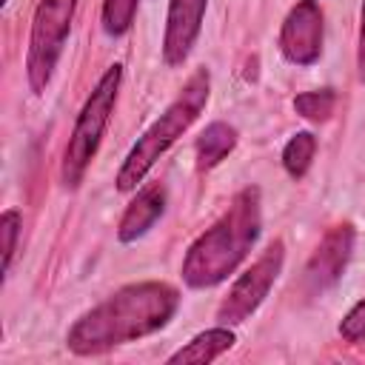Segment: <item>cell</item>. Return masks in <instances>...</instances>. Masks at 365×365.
<instances>
[{"label": "cell", "mask_w": 365, "mask_h": 365, "mask_svg": "<svg viewBox=\"0 0 365 365\" xmlns=\"http://www.w3.org/2000/svg\"><path fill=\"white\" fill-rule=\"evenodd\" d=\"M177 302H180L177 291L165 282L125 285L117 294H111L106 302L83 314L71 325L66 342L80 356L111 351L117 345H125L131 339H140L163 328L174 317Z\"/></svg>", "instance_id": "obj_1"}, {"label": "cell", "mask_w": 365, "mask_h": 365, "mask_svg": "<svg viewBox=\"0 0 365 365\" xmlns=\"http://www.w3.org/2000/svg\"><path fill=\"white\" fill-rule=\"evenodd\" d=\"M259 237V191L242 188L228 211L188 248L182 279L191 288H211L222 282L251 251Z\"/></svg>", "instance_id": "obj_2"}, {"label": "cell", "mask_w": 365, "mask_h": 365, "mask_svg": "<svg viewBox=\"0 0 365 365\" xmlns=\"http://www.w3.org/2000/svg\"><path fill=\"white\" fill-rule=\"evenodd\" d=\"M208 91H211V77L205 68L194 71L188 77V83L182 86V91L177 94V100L148 125V131L134 143V148L128 151L120 174H117V188L120 191H131L137 188V182H143V177L151 171V165L174 145V140L188 131V125L200 117V111L208 103Z\"/></svg>", "instance_id": "obj_3"}, {"label": "cell", "mask_w": 365, "mask_h": 365, "mask_svg": "<svg viewBox=\"0 0 365 365\" xmlns=\"http://www.w3.org/2000/svg\"><path fill=\"white\" fill-rule=\"evenodd\" d=\"M117 88H120V66H111L100 83L94 86L91 97L86 100L77 123H74V131L68 137V145H66V154H63V182L68 188H77L88 163L94 160L97 148H100V140H103V131L111 120V111H114V103H117Z\"/></svg>", "instance_id": "obj_4"}, {"label": "cell", "mask_w": 365, "mask_h": 365, "mask_svg": "<svg viewBox=\"0 0 365 365\" xmlns=\"http://www.w3.org/2000/svg\"><path fill=\"white\" fill-rule=\"evenodd\" d=\"M74 6L77 0H40L37 3L34 20H31V37H29V57H26L29 86L34 94H43L54 74V66L63 54V46L71 29Z\"/></svg>", "instance_id": "obj_5"}, {"label": "cell", "mask_w": 365, "mask_h": 365, "mask_svg": "<svg viewBox=\"0 0 365 365\" xmlns=\"http://www.w3.org/2000/svg\"><path fill=\"white\" fill-rule=\"evenodd\" d=\"M282 251L285 248H282L279 240L271 242L265 248V254L234 282V288L228 291V297L222 299V305L217 311V319L222 325H237L259 308V302L268 297V288L274 285V279L282 271V257H285Z\"/></svg>", "instance_id": "obj_6"}, {"label": "cell", "mask_w": 365, "mask_h": 365, "mask_svg": "<svg viewBox=\"0 0 365 365\" xmlns=\"http://www.w3.org/2000/svg\"><path fill=\"white\" fill-rule=\"evenodd\" d=\"M279 48L288 63L311 66L322 51V11L314 0H299L279 31Z\"/></svg>", "instance_id": "obj_7"}, {"label": "cell", "mask_w": 365, "mask_h": 365, "mask_svg": "<svg viewBox=\"0 0 365 365\" xmlns=\"http://www.w3.org/2000/svg\"><path fill=\"white\" fill-rule=\"evenodd\" d=\"M351 248H354V231L351 225H336L325 234V240L319 242V248L314 251V257L308 259V268H305V291L308 294H322L325 288H331L339 274L345 271V262L351 257Z\"/></svg>", "instance_id": "obj_8"}, {"label": "cell", "mask_w": 365, "mask_h": 365, "mask_svg": "<svg viewBox=\"0 0 365 365\" xmlns=\"http://www.w3.org/2000/svg\"><path fill=\"white\" fill-rule=\"evenodd\" d=\"M208 0H171L168 3V17H165V37H163V57L168 66H180L202 26Z\"/></svg>", "instance_id": "obj_9"}, {"label": "cell", "mask_w": 365, "mask_h": 365, "mask_svg": "<svg viewBox=\"0 0 365 365\" xmlns=\"http://www.w3.org/2000/svg\"><path fill=\"white\" fill-rule=\"evenodd\" d=\"M163 208H165V191H163V185H145V188L131 200V205L125 208V214H123V220H120L117 237H120L123 242H131V240L143 237V234L154 225V220L163 214Z\"/></svg>", "instance_id": "obj_10"}, {"label": "cell", "mask_w": 365, "mask_h": 365, "mask_svg": "<svg viewBox=\"0 0 365 365\" xmlns=\"http://www.w3.org/2000/svg\"><path fill=\"white\" fill-rule=\"evenodd\" d=\"M234 345V334L228 328H211L205 334H197L185 348H180L177 354L168 356L171 365L177 362H211L220 354H225Z\"/></svg>", "instance_id": "obj_11"}, {"label": "cell", "mask_w": 365, "mask_h": 365, "mask_svg": "<svg viewBox=\"0 0 365 365\" xmlns=\"http://www.w3.org/2000/svg\"><path fill=\"white\" fill-rule=\"evenodd\" d=\"M237 145V131L228 123H211L197 140V168H214Z\"/></svg>", "instance_id": "obj_12"}, {"label": "cell", "mask_w": 365, "mask_h": 365, "mask_svg": "<svg viewBox=\"0 0 365 365\" xmlns=\"http://www.w3.org/2000/svg\"><path fill=\"white\" fill-rule=\"evenodd\" d=\"M314 151H317V140H314V134H308V131L294 134V137L288 140L285 151H282V165H285V171H288L294 180L305 177V171L311 168Z\"/></svg>", "instance_id": "obj_13"}, {"label": "cell", "mask_w": 365, "mask_h": 365, "mask_svg": "<svg viewBox=\"0 0 365 365\" xmlns=\"http://www.w3.org/2000/svg\"><path fill=\"white\" fill-rule=\"evenodd\" d=\"M334 106H336V94L331 88H319V91H305V94H297L294 97V108L299 117L305 120H314V123H322L334 114Z\"/></svg>", "instance_id": "obj_14"}, {"label": "cell", "mask_w": 365, "mask_h": 365, "mask_svg": "<svg viewBox=\"0 0 365 365\" xmlns=\"http://www.w3.org/2000/svg\"><path fill=\"white\" fill-rule=\"evenodd\" d=\"M137 14V0H106L103 3V29L111 37H120L131 29Z\"/></svg>", "instance_id": "obj_15"}, {"label": "cell", "mask_w": 365, "mask_h": 365, "mask_svg": "<svg viewBox=\"0 0 365 365\" xmlns=\"http://www.w3.org/2000/svg\"><path fill=\"white\" fill-rule=\"evenodd\" d=\"M0 237H3V274H9L14 251H17V237H20V214L17 211H3Z\"/></svg>", "instance_id": "obj_16"}, {"label": "cell", "mask_w": 365, "mask_h": 365, "mask_svg": "<svg viewBox=\"0 0 365 365\" xmlns=\"http://www.w3.org/2000/svg\"><path fill=\"white\" fill-rule=\"evenodd\" d=\"M339 334H342L348 342L365 339V299L356 302V305L348 311V317H345L342 325H339Z\"/></svg>", "instance_id": "obj_17"}, {"label": "cell", "mask_w": 365, "mask_h": 365, "mask_svg": "<svg viewBox=\"0 0 365 365\" xmlns=\"http://www.w3.org/2000/svg\"><path fill=\"white\" fill-rule=\"evenodd\" d=\"M359 80H365V0H362V26H359V51H356Z\"/></svg>", "instance_id": "obj_18"}]
</instances>
